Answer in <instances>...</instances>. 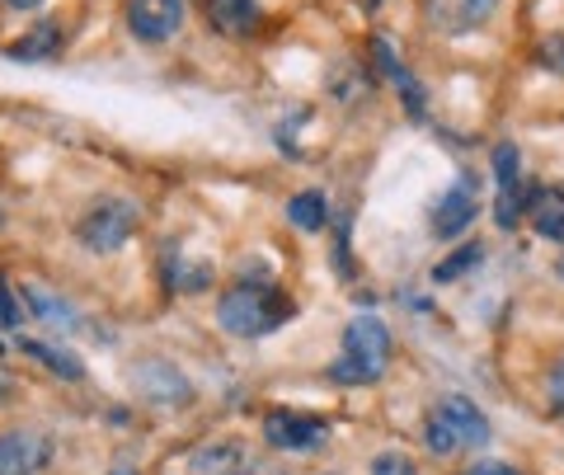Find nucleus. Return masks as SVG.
I'll return each instance as SVG.
<instances>
[{"label":"nucleus","mask_w":564,"mask_h":475,"mask_svg":"<svg viewBox=\"0 0 564 475\" xmlns=\"http://www.w3.org/2000/svg\"><path fill=\"white\" fill-rule=\"evenodd\" d=\"M288 222L296 226V231H325V222H329L325 193H321V188L292 193V198H288Z\"/></svg>","instance_id":"17"},{"label":"nucleus","mask_w":564,"mask_h":475,"mask_svg":"<svg viewBox=\"0 0 564 475\" xmlns=\"http://www.w3.org/2000/svg\"><path fill=\"white\" fill-rule=\"evenodd\" d=\"M555 269H560V278H564V255H560V263H555Z\"/></svg>","instance_id":"30"},{"label":"nucleus","mask_w":564,"mask_h":475,"mask_svg":"<svg viewBox=\"0 0 564 475\" xmlns=\"http://www.w3.org/2000/svg\"><path fill=\"white\" fill-rule=\"evenodd\" d=\"M0 226H6V213H0Z\"/></svg>","instance_id":"31"},{"label":"nucleus","mask_w":564,"mask_h":475,"mask_svg":"<svg viewBox=\"0 0 564 475\" xmlns=\"http://www.w3.org/2000/svg\"><path fill=\"white\" fill-rule=\"evenodd\" d=\"M52 462V443L33 429H6L0 433V475H39Z\"/></svg>","instance_id":"9"},{"label":"nucleus","mask_w":564,"mask_h":475,"mask_svg":"<svg viewBox=\"0 0 564 475\" xmlns=\"http://www.w3.org/2000/svg\"><path fill=\"white\" fill-rule=\"evenodd\" d=\"M391 367V330H386L377 315H358L344 330V348L334 358L329 377L339 386H377Z\"/></svg>","instance_id":"2"},{"label":"nucleus","mask_w":564,"mask_h":475,"mask_svg":"<svg viewBox=\"0 0 564 475\" xmlns=\"http://www.w3.org/2000/svg\"><path fill=\"white\" fill-rule=\"evenodd\" d=\"M466 475H522V471H513V466H503V462H480V466H470Z\"/></svg>","instance_id":"26"},{"label":"nucleus","mask_w":564,"mask_h":475,"mask_svg":"<svg viewBox=\"0 0 564 475\" xmlns=\"http://www.w3.org/2000/svg\"><path fill=\"white\" fill-rule=\"evenodd\" d=\"M137 226H141V207L132 198H95L76 222V240L95 255H113L137 236Z\"/></svg>","instance_id":"4"},{"label":"nucleus","mask_w":564,"mask_h":475,"mask_svg":"<svg viewBox=\"0 0 564 475\" xmlns=\"http://www.w3.org/2000/svg\"><path fill=\"white\" fill-rule=\"evenodd\" d=\"M494 174H499V203H494V217H499L503 231H513V226L522 222L527 213V184H522V155L513 142H503V147H494Z\"/></svg>","instance_id":"7"},{"label":"nucleus","mask_w":564,"mask_h":475,"mask_svg":"<svg viewBox=\"0 0 564 475\" xmlns=\"http://www.w3.org/2000/svg\"><path fill=\"white\" fill-rule=\"evenodd\" d=\"M423 443L433 456H456V452H480L489 443V419L480 414V404L466 396H447L437 410H429L423 424Z\"/></svg>","instance_id":"3"},{"label":"nucleus","mask_w":564,"mask_h":475,"mask_svg":"<svg viewBox=\"0 0 564 475\" xmlns=\"http://www.w3.org/2000/svg\"><path fill=\"white\" fill-rule=\"evenodd\" d=\"M6 396H10V373L0 367V404H6Z\"/></svg>","instance_id":"28"},{"label":"nucleus","mask_w":564,"mask_h":475,"mask_svg":"<svg viewBox=\"0 0 564 475\" xmlns=\"http://www.w3.org/2000/svg\"><path fill=\"white\" fill-rule=\"evenodd\" d=\"M527 207H532V226H536L541 240H564V193L560 188L532 193Z\"/></svg>","instance_id":"14"},{"label":"nucleus","mask_w":564,"mask_h":475,"mask_svg":"<svg viewBox=\"0 0 564 475\" xmlns=\"http://www.w3.org/2000/svg\"><path fill=\"white\" fill-rule=\"evenodd\" d=\"M207 24L221 39H250L259 29V0H207Z\"/></svg>","instance_id":"13"},{"label":"nucleus","mask_w":564,"mask_h":475,"mask_svg":"<svg viewBox=\"0 0 564 475\" xmlns=\"http://www.w3.org/2000/svg\"><path fill=\"white\" fill-rule=\"evenodd\" d=\"M20 306H14L10 302V288H6V278H0V325H6V330H20Z\"/></svg>","instance_id":"25"},{"label":"nucleus","mask_w":564,"mask_h":475,"mask_svg":"<svg viewBox=\"0 0 564 475\" xmlns=\"http://www.w3.org/2000/svg\"><path fill=\"white\" fill-rule=\"evenodd\" d=\"M475 217H480V180H475L470 170H462V174H456V184L443 193V198H437L433 217H429V231L437 240H456V236L470 231Z\"/></svg>","instance_id":"6"},{"label":"nucleus","mask_w":564,"mask_h":475,"mask_svg":"<svg viewBox=\"0 0 564 475\" xmlns=\"http://www.w3.org/2000/svg\"><path fill=\"white\" fill-rule=\"evenodd\" d=\"M0 6H6V10H39L43 0H0Z\"/></svg>","instance_id":"27"},{"label":"nucleus","mask_w":564,"mask_h":475,"mask_svg":"<svg viewBox=\"0 0 564 475\" xmlns=\"http://www.w3.org/2000/svg\"><path fill=\"white\" fill-rule=\"evenodd\" d=\"M109 475H137V471H132V466H113Z\"/></svg>","instance_id":"29"},{"label":"nucleus","mask_w":564,"mask_h":475,"mask_svg":"<svg viewBox=\"0 0 564 475\" xmlns=\"http://www.w3.org/2000/svg\"><path fill=\"white\" fill-rule=\"evenodd\" d=\"M292 315H296L292 296L278 292L273 283H263V278L236 283L217 302V321H221L226 334H236V339H259V334H273L278 325H288Z\"/></svg>","instance_id":"1"},{"label":"nucleus","mask_w":564,"mask_h":475,"mask_svg":"<svg viewBox=\"0 0 564 475\" xmlns=\"http://www.w3.org/2000/svg\"><path fill=\"white\" fill-rule=\"evenodd\" d=\"M57 52H62V29L57 24H39V29H29L20 43H10L6 57L10 62H47V57H57Z\"/></svg>","instance_id":"15"},{"label":"nucleus","mask_w":564,"mask_h":475,"mask_svg":"<svg viewBox=\"0 0 564 475\" xmlns=\"http://www.w3.org/2000/svg\"><path fill=\"white\" fill-rule=\"evenodd\" d=\"M536 62L545 66V72L564 76V33H545V39L536 43Z\"/></svg>","instance_id":"22"},{"label":"nucleus","mask_w":564,"mask_h":475,"mask_svg":"<svg viewBox=\"0 0 564 475\" xmlns=\"http://www.w3.org/2000/svg\"><path fill=\"white\" fill-rule=\"evenodd\" d=\"M329 438V424L321 414H306V410H269L263 414V443L273 452H321Z\"/></svg>","instance_id":"5"},{"label":"nucleus","mask_w":564,"mask_h":475,"mask_svg":"<svg viewBox=\"0 0 564 475\" xmlns=\"http://www.w3.org/2000/svg\"><path fill=\"white\" fill-rule=\"evenodd\" d=\"M480 259H485V245H475V240H470V245H462V250H456L447 263H437V269H433V283H456V278L470 273Z\"/></svg>","instance_id":"21"},{"label":"nucleus","mask_w":564,"mask_h":475,"mask_svg":"<svg viewBox=\"0 0 564 475\" xmlns=\"http://www.w3.org/2000/svg\"><path fill=\"white\" fill-rule=\"evenodd\" d=\"M137 386L155 404H184V400H193V386L180 377V367H170L161 358H147V363L137 367Z\"/></svg>","instance_id":"12"},{"label":"nucleus","mask_w":564,"mask_h":475,"mask_svg":"<svg viewBox=\"0 0 564 475\" xmlns=\"http://www.w3.org/2000/svg\"><path fill=\"white\" fill-rule=\"evenodd\" d=\"M372 57H377V72L400 90L404 114H410V118H423V109H429V99H423V85L414 80L410 66L400 62V52L391 47V39H372Z\"/></svg>","instance_id":"11"},{"label":"nucleus","mask_w":564,"mask_h":475,"mask_svg":"<svg viewBox=\"0 0 564 475\" xmlns=\"http://www.w3.org/2000/svg\"><path fill=\"white\" fill-rule=\"evenodd\" d=\"M20 348L29 358H39L47 373H57L62 381H80L85 377V363L76 358V354H66V348H57V344H43V339H20Z\"/></svg>","instance_id":"18"},{"label":"nucleus","mask_w":564,"mask_h":475,"mask_svg":"<svg viewBox=\"0 0 564 475\" xmlns=\"http://www.w3.org/2000/svg\"><path fill=\"white\" fill-rule=\"evenodd\" d=\"M193 471H203V475H240V471H250V456H245L240 443H217V447H203L198 456H193Z\"/></svg>","instance_id":"19"},{"label":"nucleus","mask_w":564,"mask_h":475,"mask_svg":"<svg viewBox=\"0 0 564 475\" xmlns=\"http://www.w3.org/2000/svg\"><path fill=\"white\" fill-rule=\"evenodd\" d=\"M165 278H170V288H174V292H203V288L212 283V263H207V259H193V263H170Z\"/></svg>","instance_id":"20"},{"label":"nucleus","mask_w":564,"mask_h":475,"mask_svg":"<svg viewBox=\"0 0 564 475\" xmlns=\"http://www.w3.org/2000/svg\"><path fill=\"white\" fill-rule=\"evenodd\" d=\"M188 0H128V29L141 43H170L184 29Z\"/></svg>","instance_id":"8"},{"label":"nucleus","mask_w":564,"mask_h":475,"mask_svg":"<svg viewBox=\"0 0 564 475\" xmlns=\"http://www.w3.org/2000/svg\"><path fill=\"white\" fill-rule=\"evenodd\" d=\"M372 475H419V466L404 452H381L372 462Z\"/></svg>","instance_id":"24"},{"label":"nucleus","mask_w":564,"mask_h":475,"mask_svg":"<svg viewBox=\"0 0 564 475\" xmlns=\"http://www.w3.org/2000/svg\"><path fill=\"white\" fill-rule=\"evenodd\" d=\"M20 296L29 302V315H39L43 325H57V330H70V325H76V311H70L57 292H47V288H39V283H24Z\"/></svg>","instance_id":"16"},{"label":"nucleus","mask_w":564,"mask_h":475,"mask_svg":"<svg viewBox=\"0 0 564 475\" xmlns=\"http://www.w3.org/2000/svg\"><path fill=\"white\" fill-rule=\"evenodd\" d=\"M545 404H551V414L564 419V354L551 363V373H545Z\"/></svg>","instance_id":"23"},{"label":"nucleus","mask_w":564,"mask_h":475,"mask_svg":"<svg viewBox=\"0 0 564 475\" xmlns=\"http://www.w3.org/2000/svg\"><path fill=\"white\" fill-rule=\"evenodd\" d=\"M494 10H499V0H423V20L437 33H447V39L480 29Z\"/></svg>","instance_id":"10"}]
</instances>
